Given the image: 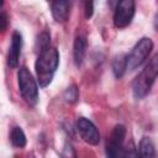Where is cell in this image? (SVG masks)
I'll return each mask as SVG.
<instances>
[{"label": "cell", "mask_w": 158, "mask_h": 158, "mask_svg": "<svg viewBox=\"0 0 158 158\" xmlns=\"http://www.w3.org/2000/svg\"><path fill=\"white\" fill-rule=\"evenodd\" d=\"M58 63H59V53L54 47H48L38 53L35 69L40 86L44 88L52 81Z\"/></svg>", "instance_id": "cell-1"}, {"label": "cell", "mask_w": 158, "mask_h": 158, "mask_svg": "<svg viewBox=\"0 0 158 158\" xmlns=\"http://www.w3.org/2000/svg\"><path fill=\"white\" fill-rule=\"evenodd\" d=\"M158 77V53H156L142 69V72L133 80L132 90L136 99L144 98L154 84L156 78Z\"/></svg>", "instance_id": "cell-2"}, {"label": "cell", "mask_w": 158, "mask_h": 158, "mask_svg": "<svg viewBox=\"0 0 158 158\" xmlns=\"http://www.w3.org/2000/svg\"><path fill=\"white\" fill-rule=\"evenodd\" d=\"M17 81H19L20 93L25 99V101L30 105H36L38 101V86L31 72L26 67L19 69Z\"/></svg>", "instance_id": "cell-3"}, {"label": "cell", "mask_w": 158, "mask_h": 158, "mask_svg": "<svg viewBox=\"0 0 158 158\" xmlns=\"http://www.w3.org/2000/svg\"><path fill=\"white\" fill-rule=\"evenodd\" d=\"M153 49V42L148 37L141 38L132 48L130 56H127V69L133 70L138 68L151 54Z\"/></svg>", "instance_id": "cell-4"}, {"label": "cell", "mask_w": 158, "mask_h": 158, "mask_svg": "<svg viewBox=\"0 0 158 158\" xmlns=\"http://www.w3.org/2000/svg\"><path fill=\"white\" fill-rule=\"evenodd\" d=\"M126 128L122 125H116L106 142V157L107 158H123L125 156V142Z\"/></svg>", "instance_id": "cell-5"}, {"label": "cell", "mask_w": 158, "mask_h": 158, "mask_svg": "<svg viewBox=\"0 0 158 158\" xmlns=\"http://www.w3.org/2000/svg\"><path fill=\"white\" fill-rule=\"evenodd\" d=\"M135 16V1L122 0L117 4L114 12V25L117 28L127 27Z\"/></svg>", "instance_id": "cell-6"}, {"label": "cell", "mask_w": 158, "mask_h": 158, "mask_svg": "<svg viewBox=\"0 0 158 158\" xmlns=\"http://www.w3.org/2000/svg\"><path fill=\"white\" fill-rule=\"evenodd\" d=\"M77 130L84 142L88 144L95 146L100 142V133L96 128V126L85 117H79L77 121Z\"/></svg>", "instance_id": "cell-7"}, {"label": "cell", "mask_w": 158, "mask_h": 158, "mask_svg": "<svg viewBox=\"0 0 158 158\" xmlns=\"http://www.w3.org/2000/svg\"><path fill=\"white\" fill-rule=\"evenodd\" d=\"M21 48H22V36L20 32L15 31L11 37V46H10L9 56H7V64L10 68L17 67L20 54H21Z\"/></svg>", "instance_id": "cell-8"}, {"label": "cell", "mask_w": 158, "mask_h": 158, "mask_svg": "<svg viewBox=\"0 0 158 158\" xmlns=\"http://www.w3.org/2000/svg\"><path fill=\"white\" fill-rule=\"evenodd\" d=\"M51 9H52L53 19L57 22H64L67 21L69 16L70 2L69 1H53L51 4Z\"/></svg>", "instance_id": "cell-9"}, {"label": "cell", "mask_w": 158, "mask_h": 158, "mask_svg": "<svg viewBox=\"0 0 158 158\" xmlns=\"http://www.w3.org/2000/svg\"><path fill=\"white\" fill-rule=\"evenodd\" d=\"M86 53V40L83 36H77L73 46V56H74V62L79 67L85 57Z\"/></svg>", "instance_id": "cell-10"}, {"label": "cell", "mask_w": 158, "mask_h": 158, "mask_svg": "<svg viewBox=\"0 0 158 158\" xmlns=\"http://www.w3.org/2000/svg\"><path fill=\"white\" fill-rule=\"evenodd\" d=\"M139 158H156V148L149 137H143L138 148Z\"/></svg>", "instance_id": "cell-11"}, {"label": "cell", "mask_w": 158, "mask_h": 158, "mask_svg": "<svg viewBox=\"0 0 158 158\" xmlns=\"http://www.w3.org/2000/svg\"><path fill=\"white\" fill-rule=\"evenodd\" d=\"M127 69V56L126 54H118L112 60V72L116 78H121Z\"/></svg>", "instance_id": "cell-12"}, {"label": "cell", "mask_w": 158, "mask_h": 158, "mask_svg": "<svg viewBox=\"0 0 158 158\" xmlns=\"http://www.w3.org/2000/svg\"><path fill=\"white\" fill-rule=\"evenodd\" d=\"M10 141H11L12 146H15L17 148H23L26 146V136L21 127H19V126L12 127L11 133H10Z\"/></svg>", "instance_id": "cell-13"}, {"label": "cell", "mask_w": 158, "mask_h": 158, "mask_svg": "<svg viewBox=\"0 0 158 158\" xmlns=\"http://www.w3.org/2000/svg\"><path fill=\"white\" fill-rule=\"evenodd\" d=\"M49 42H51L49 35H48L47 32H42V33L38 36V38H37V51H38V53L42 52L43 49L51 47V46H49Z\"/></svg>", "instance_id": "cell-14"}, {"label": "cell", "mask_w": 158, "mask_h": 158, "mask_svg": "<svg viewBox=\"0 0 158 158\" xmlns=\"http://www.w3.org/2000/svg\"><path fill=\"white\" fill-rule=\"evenodd\" d=\"M62 158H77V153H75V149L73 148V146L67 142L64 146H63V149H62Z\"/></svg>", "instance_id": "cell-15"}, {"label": "cell", "mask_w": 158, "mask_h": 158, "mask_svg": "<svg viewBox=\"0 0 158 158\" xmlns=\"http://www.w3.org/2000/svg\"><path fill=\"white\" fill-rule=\"evenodd\" d=\"M123 158H139L138 151H137V148H136V146L133 144L132 141L125 148V156H123Z\"/></svg>", "instance_id": "cell-16"}, {"label": "cell", "mask_w": 158, "mask_h": 158, "mask_svg": "<svg viewBox=\"0 0 158 158\" xmlns=\"http://www.w3.org/2000/svg\"><path fill=\"white\" fill-rule=\"evenodd\" d=\"M64 98L69 102H75L77 99H78V89L74 85L70 86V88H68L67 91H65V94H64Z\"/></svg>", "instance_id": "cell-17"}, {"label": "cell", "mask_w": 158, "mask_h": 158, "mask_svg": "<svg viewBox=\"0 0 158 158\" xmlns=\"http://www.w3.org/2000/svg\"><path fill=\"white\" fill-rule=\"evenodd\" d=\"M6 26H7V16H6V14L2 11V12L0 14V30H1V31H5Z\"/></svg>", "instance_id": "cell-18"}, {"label": "cell", "mask_w": 158, "mask_h": 158, "mask_svg": "<svg viewBox=\"0 0 158 158\" xmlns=\"http://www.w3.org/2000/svg\"><path fill=\"white\" fill-rule=\"evenodd\" d=\"M93 2L91 1H86L85 2V17H90L93 15Z\"/></svg>", "instance_id": "cell-19"}, {"label": "cell", "mask_w": 158, "mask_h": 158, "mask_svg": "<svg viewBox=\"0 0 158 158\" xmlns=\"http://www.w3.org/2000/svg\"><path fill=\"white\" fill-rule=\"evenodd\" d=\"M154 27H156V30H158V12L154 16Z\"/></svg>", "instance_id": "cell-20"}]
</instances>
